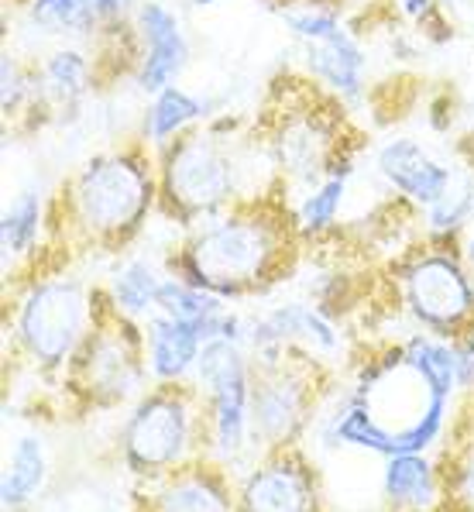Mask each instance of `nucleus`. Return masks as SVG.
I'll return each instance as SVG.
<instances>
[{
  "instance_id": "nucleus-1",
  "label": "nucleus",
  "mask_w": 474,
  "mask_h": 512,
  "mask_svg": "<svg viewBox=\"0 0 474 512\" xmlns=\"http://www.w3.org/2000/svg\"><path fill=\"white\" fill-rule=\"evenodd\" d=\"M299 241L289 207L268 196L237 200L231 210L193 227L189 241L169 258V275L220 299L265 296L296 269Z\"/></svg>"
},
{
  "instance_id": "nucleus-2",
  "label": "nucleus",
  "mask_w": 474,
  "mask_h": 512,
  "mask_svg": "<svg viewBox=\"0 0 474 512\" xmlns=\"http://www.w3.org/2000/svg\"><path fill=\"white\" fill-rule=\"evenodd\" d=\"M450 399L454 396L437 392L409 365L399 344L385 358H371L361 368L351 399L334 420V440L365 447L382 458L423 454L447 427Z\"/></svg>"
},
{
  "instance_id": "nucleus-3",
  "label": "nucleus",
  "mask_w": 474,
  "mask_h": 512,
  "mask_svg": "<svg viewBox=\"0 0 474 512\" xmlns=\"http://www.w3.org/2000/svg\"><path fill=\"white\" fill-rule=\"evenodd\" d=\"M55 231L90 251H121L158 210V165L141 148L93 155L62 186Z\"/></svg>"
},
{
  "instance_id": "nucleus-4",
  "label": "nucleus",
  "mask_w": 474,
  "mask_h": 512,
  "mask_svg": "<svg viewBox=\"0 0 474 512\" xmlns=\"http://www.w3.org/2000/svg\"><path fill=\"white\" fill-rule=\"evenodd\" d=\"M145 324L124 317L107 289H93V324L66 365V389L79 409H121L148 382Z\"/></svg>"
},
{
  "instance_id": "nucleus-5",
  "label": "nucleus",
  "mask_w": 474,
  "mask_h": 512,
  "mask_svg": "<svg viewBox=\"0 0 474 512\" xmlns=\"http://www.w3.org/2000/svg\"><path fill=\"white\" fill-rule=\"evenodd\" d=\"M207 451V399L200 385L158 382L141 392L121 430V461L141 482L176 471Z\"/></svg>"
},
{
  "instance_id": "nucleus-6",
  "label": "nucleus",
  "mask_w": 474,
  "mask_h": 512,
  "mask_svg": "<svg viewBox=\"0 0 474 512\" xmlns=\"http://www.w3.org/2000/svg\"><path fill=\"white\" fill-rule=\"evenodd\" d=\"M241 169V159L217 131H186L158 148V210L183 227L224 214L241 193Z\"/></svg>"
},
{
  "instance_id": "nucleus-7",
  "label": "nucleus",
  "mask_w": 474,
  "mask_h": 512,
  "mask_svg": "<svg viewBox=\"0 0 474 512\" xmlns=\"http://www.w3.org/2000/svg\"><path fill=\"white\" fill-rule=\"evenodd\" d=\"M320 354L303 344L251 354V433L265 451L299 444L327 396V372Z\"/></svg>"
},
{
  "instance_id": "nucleus-8",
  "label": "nucleus",
  "mask_w": 474,
  "mask_h": 512,
  "mask_svg": "<svg viewBox=\"0 0 474 512\" xmlns=\"http://www.w3.org/2000/svg\"><path fill=\"white\" fill-rule=\"evenodd\" d=\"M93 324V289L69 275L28 279L14 299V337L38 372H66Z\"/></svg>"
},
{
  "instance_id": "nucleus-9",
  "label": "nucleus",
  "mask_w": 474,
  "mask_h": 512,
  "mask_svg": "<svg viewBox=\"0 0 474 512\" xmlns=\"http://www.w3.org/2000/svg\"><path fill=\"white\" fill-rule=\"evenodd\" d=\"M399 299L416 327L457 344L474 327V282L464 262L440 241L426 238L392 265Z\"/></svg>"
},
{
  "instance_id": "nucleus-10",
  "label": "nucleus",
  "mask_w": 474,
  "mask_h": 512,
  "mask_svg": "<svg viewBox=\"0 0 474 512\" xmlns=\"http://www.w3.org/2000/svg\"><path fill=\"white\" fill-rule=\"evenodd\" d=\"M193 375L207 399V451L220 461L234 458L251 433V358L241 344L213 337Z\"/></svg>"
},
{
  "instance_id": "nucleus-11",
  "label": "nucleus",
  "mask_w": 474,
  "mask_h": 512,
  "mask_svg": "<svg viewBox=\"0 0 474 512\" xmlns=\"http://www.w3.org/2000/svg\"><path fill=\"white\" fill-rule=\"evenodd\" d=\"M241 512H327L316 464L303 447H272L237 488Z\"/></svg>"
},
{
  "instance_id": "nucleus-12",
  "label": "nucleus",
  "mask_w": 474,
  "mask_h": 512,
  "mask_svg": "<svg viewBox=\"0 0 474 512\" xmlns=\"http://www.w3.org/2000/svg\"><path fill=\"white\" fill-rule=\"evenodd\" d=\"M131 512H241L224 464L207 454L179 464L134 495Z\"/></svg>"
},
{
  "instance_id": "nucleus-13",
  "label": "nucleus",
  "mask_w": 474,
  "mask_h": 512,
  "mask_svg": "<svg viewBox=\"0 0 474 512\" xmlns=\"http://www.w3.org/2000/svg\"><path fill=\"white\" fill-rule=\"evenodd\" d=\"M134 31L141 42V62L134 80L145 93H158L179 80L189 62V42L179 18L158 0H141L134 11Z\"/></svg>"
},
{
  "instance_id": "nucleus-14",
  "label": "nucleus",
  "mask_w": 474,
  "mask_h": 512,
  "mask_svg": "<svg viewBox=\"0 0 474 512\" xmlns=\"http://www.w3.org/2000/svg\"><path fill=\"white\" fill-rule=\"evenodd\" d=\"M378 176L413 207L430 210L454 183V169L416 138H389L375 155Z\"/></svg>"
},
{
  "instance_id": "nucleus-15",
  "label": "nucleus",
  "mask_w": 474,
  "mask_h": 512,
  "mask_svg": "<svg viewBox=\"0 0 474 512\" xmlns=\"http://www.w3.org/2000/svg\"><path fill=\"white\" fill-rule=\"evenodd\" d=\"M303 62L306 73L327 86L337 100L354 104L365 97L368 55L351 28H344L341 35L327 38V42H303Z\"/></svg>"
},
{
  "instance_id": "nucleus-16",
  "label": "nucleus",
  "mask_w": 474,
  "mask_h": 512,
  "mask_svg": "<svg viewBox=\"0 0 474 512\" xmlns=\"http://www.w3.org/2000/svg\"><path fill=\"white\" fill-rule=\"evenodd\" d=\"M203 337L196 324L172 320L165 313H152L145 320V348H148V372L155 382H186L196 372V361L203 351Z\"/></svg>"
},
{
  "instance_id": "nucleus-17",
  "label": "nucleus",
  "mask_w": 474,
  "mask_h": 512,
  "mask_svg": "<svg viewBox=\"0 0 474 512\" xmlns=\"http://www.w3.org/2000/svg\"><path fill=\"white\" fill-rule=\"evenodd\" d=\"M382 492L399 512H440L444 482L440 468L426 454H395L385 464Z\"/></svg>"
},
{
  "instance_id": "nucleus-18",
  "label": "nucleus",
  "mask_w": 474,
  "mask_h": 512,
  "mask_svg": "<svg viewBox=\"0 0 474 512\" xmlns=\"http://www.w3.org/2000/svg\"><path fill=\"white\" fill-rule=\"evenodd\" d=\"M45 231V203L38 189H21L14 200H7L0 217V248H4V275L14 272V265L35 255Z\"/></svg>"
},
{
  "instance_id": "nucleus-19",
  "label": "nucleus",
  "mask_w": 474,
  "mask_h": 512,
  "mask_svg": "<svg viewBox=\"0 0 474 512\" xmlns=\"http://www.w3.org/2000/svg\"><path fill=\"white\" fill-rule=\"evenodd\" d=\"M38 69H42V86L52 110H76L79 100L90 93L93 76H97V62L76 45H62V49L49 52V59Z\"/></svg>"
},
{
  "instance_id": "nucleus-20",
  "label": "nucleus",
  "mask_w": 474,
  "mask_h": 512,
  "mask_svg": "<svg viewBox=\"0 0 474 512\" xmlns=\"http://www.w3.org/2000/svg\"><path fill=\"white\" fill-rule=\"evenodd\" d=\"M210 104L200 97H193L189 90H183L179 83L165 86L155 93L152 107L145 114V141L152 148H165L169 141H176L179 135L193 131V124L200 117H207Z\"/></svg>"
},
{
  "instance_id": "nucleus-21",
  "label": "nucleus",
  "mask_w": 474,
  "mask_h": 512,
  "mask_svg": "<svg viewBox=\"0 0 474 512\" xmlns=\"http://www.w3.org/2000/svg\"><path fill=\"white\" fill-rule=\"evenodd\" d=\"M45 478H49L45 444L38 437H18L11 454H7L4 478H0V502H4V509L18 512L21 506H28L42 492Z\"/></svg>"
},
{
  "instance_id": "nucleus-22",
  "label": "nucleus",
  "mask_w": 474,
  "mask_h": 512,
  "mask_svg": "<svg viewBox=\"0 0 474 512\" xmlns=\"http://www.w3.org/2000/svg\"><path fill=\"white\" fill-rule=\"evenodd\" d=\"M165 275L155 269L145 258H131L114 272V279L107 282V296L124 317L145 324L148 317L158 310V289H162Z\"/></svg>"
},
{
  "instance_id": "nucleus-23",
  "label": "nucleus",
  "mask_w": 474,
  "mask_h": 512,
  "mask_svg": "<svg viewBox=\"0 0 474 512\" xmlns=\"http://www.w3.org/2000/svg\"><path fill=\"white\" fill-rule=\"evenodd\" d=\"M28 21L42 35L59 38H97L100 14L93 0H21Z\"/></svg>"
},
{
  "instance_id": "nucleus-24",
  "label": "nucleus",
  "mask_w": 474,
  "mask_h": 512,
  "mask_svg": "<svg viewBox=\"0 0 474 512\" xmlns=\"http://www.w3.org/2000/svg\"><path fill=\"white\" fill-rule=\"evenodd\" d=\"M347 179L351 176H327L323 183L306 189L303 200L292 207V220H296V231L303 241L327 238L337 227V214H341V203L347 196Z\"/></svg>"
},
{
  "instance_id": "nucleus-25",
  "label": "nucleus",
  "mask_w": 474,
  "mask_h": 512,
  "mask_svg": "<svg viewBox=\"0 0 474 512\" xmlns=\"http://www.w3.org/2000/svg\"><path fill=\"white\" fill-rule=\"evenodd\" d=\"M474 217V172H454V183L430 210H423L426 238L450 244Z\"/></svg>"
},
{
  "instance_id": "nucleus-26",
  "label": "nucleus",
  "mask_w": 474,
  "mask_h": 512,
  "mask_svg": "<svg viewBox=\"0 0 474 512\" xmlns=\"http://www.w3.org/2000/svg\"><path fill=\"white\" fill-rule=\"evenodd\" d=\"M440 482H444V509L474 512V440L457 447L450 468H440Z\"/></svg>"
},
{
  "instance_id": "nucleus-27",
  "label": "nucleus",
  "mask_w": 474,
  "mask_h": 512,
  "mask_svg": "<svg viewBox=\"0 0 474 512\" xmlns=\"http://www.w3.org/2000/svg\"><path fill=\"white\" fill-rule=\"evenodd\" d=\"M93 4H97V14H100V28L131 25L134 11H138V4H134V0H93Z\"/></svg>"
},
{
  "instance_id": "nucleus-28",
  "label": "nucleus",
  "mask_w": 474,
  "mask_h": 512,
  "mask_svg": "<svg viewBox=\"0 0 474 512\" xmlns=\"http://www.w3.org/2000/svg\"><path fill=\"white\" fill-rule=\"evenodd\" d=\"M461 358V389H474V327L454 344Z\"/></svg>"
},
{
  "instance_id": "nucleus-29",
  "label": "nucleus",
  "mask_w": 474,
  "mask_h": 512,
  "mask_svg": "<svg viewBox=\"0 0 474 512\" xmlns=\"http://www.w3.org/2000/svg\"><path fill=\"white\" fill-rule=\"evenodd\" d=\"M464 255H468V262L474 265V238L468 241V248H464Z\"/></svg>"
},
{
  "instance_id": "nucleus-30",
  "label": "nucleus",
  "mask_w": 474,
  "mask_h": 512,
  "mask_svg": "<svg viewBox=\"0 0 474 512\" xmlns=\"http://www.w3.org/2000/svg\"><path fill=\"white\" fill-rule=\"evenodd\" d=\"M265 4H272L275 11H279V7H286V4H292V0H265Z\"/></svg>"
},
{
  "instance_id": "nucleus-31",
  "label": "nucleus",
  "mask_w": 474,
  "mask_h": 512,
  "mask_svg": "<svg viewBox=\"0 0 474 512\" xmlns=\"http://www.w3.org/2000/svg\"><path fill=\"white\" fill-rule=\"evenodd\" d=\"M196 7H210V4H220V0H193Z\"/></svg>"
},
{
  "instance_id": "nucleus-32",
  "label": "nucleus",
  "mask_w": 474,
  "mask_h": 512,
  "mask_svg": "<svg viewBox=\"0 0 474 512\" xmlns=\"http://www.w3.org/2000/svg\"><path fill=\"white\" fill-rule=\"evenodd\" d=\"M440 4H444V7H447V4H454V0H440Z\"/></svg>"
}]
</instances>
